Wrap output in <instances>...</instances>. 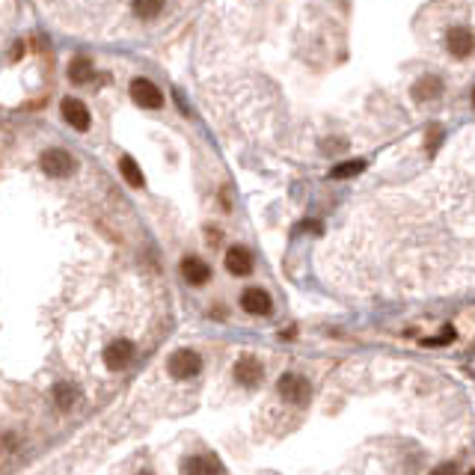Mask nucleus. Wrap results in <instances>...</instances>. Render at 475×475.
<instances>
[{
	"mask_svg": "<svg viewBox=\"0 0 475 475\" xmlns=\"http://www.w3.org/2000/svg\"><path fill=\"white\" fill-rule=\"evenodd\" d=\"M226 271L235 276H247L252 271V252L247 247H232L226 252Z\"/></svg>",
	"mask_w": 475,
	"mask_h": 475,
	"instance_id": "9",
	"label": "nucleus"
},
{
	"mask_svg": "<svg viewBox=\"0 0 475 475\" xmlns=\"http://www.w3.org/2000/svg\"><path fill=\"white\" fill-rule=\"evenodd\" d=\"M60 113H63V119H65V122H69L74 131H90V125H92L90 107H86L81 98H63Z\"/></svg>",
	"mask_w": 475,
	"mask_h": 475,
	"instance_id": "5",
	"label": "nucleus"
},
{
	"mask_svg": "<svg viewBox=\"0 0 475 475\" xmlns=\"http://www.w3.org/2000/svg\"><path fill=\"white\" fill-rule=\"evenodd\" d=\"M440 137H443V131H440V128H434V134H430V131H428V152H430V154L437 152V143H440Z\"/></svg>",
	"mask_w": 475,
	"mask_h": 475,
	"instance_id": "20",
	"label": "nucleus"
},
{
	"mask_svg": "<svg viewBox=\"0 0 475 475\" xmlns=\"http://www.w3.org/2000/svg\"><path fill=\"white\" fill-rule=\"evenodd\" d=\"M54 401H57V407H74L77 404V389L72 383H57V389H54Z\"/></svg>",
	"mask_w": 475,
	"mask_h": 475,
	"instance_id": "17",
	"label": "nucleus"
},
{
	"mask_svg": "<svg viewBox=\"0 0 475 475\" xmlns=\"http://www.w3.org/2000/svg\"><path fill=\"white\" fill-rule=\"evenodd\" d=\"M451 339H455V327H443V333H440L437 339H428L425 345H428V348H437V345H449Z\"/></svg>",
	"mask_w": 475,
	"mask_h": 475,
	"instance_id": "19",
	"label": "nucleus"
},
{
	"mask_svg": "<svg viewBox=\"0 0 475 475\" xmlns=\"http://www.w3.org/2000/svg\"><path fill=\"white\" fill-rule=\"evenodd\" d=\"M280 395L289 404H306L309 398H312V386H309V380L300 378V374H282L280 378Z\"/></svg>",
	"mask_w": 475,
	"mask_h": 475,
	"instance_id": "2",
	"label": "nucleus"
},
{
	"mask_svg": "<svg viewBox=\"0 0 475 475\" xmlns=\"http://www.w3.org/2000/svg\"><path fill=\"white\" fill-rule=\"evenodd\" d=\"M167 369H170V378H175V380H191V378H196V374L202 371V357L196 351H175L172 357H170V362H167Z\"/></svg>",
	"mask_w": 475,
	"mask_h": 475,
	"instance_id": "1",
	"label": "nucleus"
},
{
	"mask_svg": "<svg viewBox=\"0 0 475 475\" xmlns=\"http://www.w3.org/2000/svg\"><path fill=\"white\" fill-rule=\"evenodd\" d=\"M362 170H366V161H345L330 170V179H351V175H360Z\"/></svg>",
	"mask_w": 475,
	"mask_h": 475,
	"instance_id": "18",
	"label": "nucleus"
},
{
	"mask_svg": "<svg viewBox=\"0 0 475 475\" xmlns=\"http://www.w3.org/2000/svg\"><path fill=\"white\" fill-rule=\"evenodd\" d=\"M131 98L137 102V107H146V110H158L163 104L161 90L149 77H134V81H131Z\"/></svg>",
	"mask_w": 475,
	"mask_h": 475,
	"instance_id": "4",
	"label": "nucleus"
},
{
	"mask_svg": "<svg viewBox=\"0 0 475 475\" xmlns=\"http://www.w3.org/2000/svg\"><path fill=\"white\" fill-rule=\"evenodd\" d=\"M161 9H163V0H134V13H137V18H143V21L158 18Z\"/></svg>",
	"mask_w": 475,
	"mask_h": 475,
	"instance_id": "16",
	"label": "nucleus"
},
{
	"mask_svg": "<svg viewBox=\"0 0 475 475\" xmlns=\"http://www.w3.org/2000/svg\"><path fill=\"white\" fill-rule=\"evenodd\" d=\"M119 170H122L125 182H128L131 187H143V184H146V179H143V172H140V163L131 158V154H125V158L119 161Z\"/></svg>",
	"mask_w": 475,
	"mask_h": 475,
	"instance_id": "14",
	"label": "nucleus"
},
{
	"mask_svg": "<svg viewBox=\"0 0 475 475\" xmlns=\"http://www.w3.org/2000/svg\"><path fill=\"white\" fill-rule=\"evenodd\" d=\"M21 54H24V45H21V42H18V45L13 48V60H18V57H21Z\"/></svg>",
	"mask_w": 475,
	"mask_h": 475,
	"instance_id": "21",
	"label": "nucleus"
},
{
	"mask_svg": "<svg viewBox=\"0 0 475 475\" xmlns=\"http://www.w3.org/2000/svg\"><path fill=\"white\" fill-rule=\"evenodd\" d=\"M131 360H134V341H128V339H113V341H110V345L104 348V362H107V369L122 371V369L131 366Z\"/></svg>",
	"mask_w": 475,
	"mask_h": 475,
	"instance_id": "6",
	"label": "nucleus"
},
{
	"mask_svg": "<svg viewBox=\"0 0 475 475\" xmlns=\"http://www.w3.org/2000/svg\"><path fill=\"white\" fill-rule=\"evenodd\" d=\"M440 92H443V81H440L437 74H425L422 81H419L413 86V98L416 102H428V98H440Z\"/></svg>",
	"mask_w": 475,
	"mask_h": 475,
	"instance_id": "12",
	"label": "nucleus"
},
{
	"mask_svg": "<svg viewBox=\"0 0 475 475\" xmlns=\"http://www.w3.org/2000/svg\"><path fill=\"white\" fill-rule=\"evenodd\" d=\"M182 469L184 472H223V463H220L217 458L202 455V458H187L182 463Z\"/></svg>",
	"mask_w": 475,
	"mask_h": 475,
	"instance_id": "13",
	"label": "nucleus"
},
{
	"mask_svg": "<svg viewBox=\"0 0 475 475\" xmlns=\"http://www.w3.org/2000/svg\"><path fill=\"white\" fill-rule=\"evenodd\" d=\"M241 306H244V312H250V315H271L273 300L264 289H247L241 294Z\"/></svg>",
	"mask_w": 475,
	"mask_h": 475,
	"instance_id": "8",
	"label": "nucleus"
},
{
	"mask_svg": "<svg viewBox=\"0 0 475 475\" xmlns=\"http://www.w3.org/2000/svg\"><path fill=\"white\" fill-rule=\"evenodd\" d=\"M39 163H42V170H45V175H51V179H63V175H69L74 170V158L69 152H63V149L42 152Z\"/></svg>",
	"mask_w": 475,
	"mask_h": 475,
	"instance_id": "3",
	"label": "nucleus"
},
{
	"mask_svg": "<svg viewBox=\"0 0 475 475\" xmlns=\"http://www.w3.org/2000/svg\"><path fill=\"white\" fill-rule=\"evenodd\" d=\"M261 374H264V369H261V362H259L256 357H244V360H238V366H235V380H238V383H244V386H256V383L261 380Z\"/></svg>",
	"mask_w": 475,
	"mask_h": 475,
	"instance_id": "11",
	"label": "nucleus"
},
{
	"mask_svg": "<svg viewBox=\"0 0 475 475\" xmlns=\"http://www.w3.org/2000/svg\"><path fill=\"white\" fill-rule=\"evenodd\" d=\"M90 74H92V63H90V57H74V60H72V65H69L72 83H86V81H90Z\"/></svg>",
	"mask_w": 475,
	"mask_h": 475,
	"instance_id": "15",
	"label": "nucleus"
},
{
	"mask_svg": "<svg viewBox=\"0 0 475 475\" xmlns=\"http://www.w3.org/2000/svg\"><path fill=\"white\" fill-rule=\"evenodd\" d=\"M446 48H449L451 57L467 60L469 54L475 51V36H472V30H467V27H451L449 36H446Z\"/></svg>",
	"mask_w": 475,
	"mask_h": 475,
	"instance_id": "7",
	"label": "nucleus"
},
{
	"mask_svg": "<svg viewBox=\"0 0 475 475\" xmlns=\"http://www.w3.org/2000/svg\"><path fill=\"white\" fill-rule=\"evenodd\" d=\"M182 273H184V280L191 285H205L208 280H211V268H208L202 259H196V256H187L182 261Z\"/></svg>",
	"mask_w": 475,
	"mask_h": 475,
	"instance_id": "10",
	"label": "nucleus"
}]
</instances>
